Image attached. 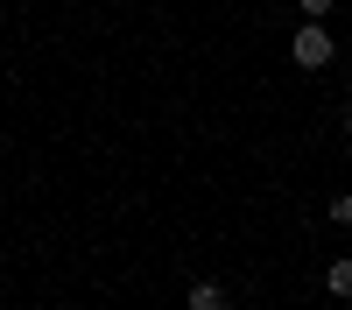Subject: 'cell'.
I'll return each mask as SVG.
<instances>
[{
    "mask_svg": "<svg viewBox=\"0 0 352 310\" xmlns=\"http://www.w3.org/2000/svg\"><path fill=\"white\" fill-rule=\"evenodd\" d=\"M331 219H338V225H352V190H338V197H331Z\"/></svg>",
    "mask_w": 352,
    "mask_h": 310,
    "instance_id": "277c9868",
    "label": "cell"
},
{
    "mask_svg": "<svg viewBox=\"0 0 352 310\" xmlns=\"http://www.w3.org/2000/svg\"><path fill=\"white\" fill-rule=\"evenodd\" d=\"M289 56H296L303 71H331V64H338V36H324V28L303 21L296 36H289Z\"/></svg>",
    "mask_w": 352,
    "mask_h": 310,
    "instance_id": "6da1fadb",
    "label": "cell"
},
{
    "mask_svg": "<svg viewBox=\"0 0 352 310\" xmlns=\"http://www.w3.org/2000/svg\"><path fill=\"white\" fill-rule=\"evenodd\" d=\"M184 303H190V310H226V289H219V282H190Z\"/></svg>",
    "mask_w": 352,
    "mask_h": 310,
    "instance_id": "7a4b0ae2",
    "label": "cell"
},
{
    "mask_svg": "<svg viewBox=\"0 0 352 310\" xmlns=\"http://www.w3.org/2000/svg\"><path fill=\"white\" fill-rule=\"evenodd\" d=\"M345 134H352V106H345Z\"/></svg>",
    "mask_w": 352,
    "mask_h": 310,
    "instance_id": "5b68a950",
    "label": "cell"
},
{
    "mask_svg": "<svg viewBox=\"0 0 352 310\" xmlns=\"http://www.w3.org/2000/svg\"><path fill=\"white\" fill-rule=\"evenodd\" d=\"M324 289H331V296H352V261H345V254L324 268Z\"/></svg>",
    "mask_w": 352,
    "mask_h": 310,
    "instance_id": "3957f363",
    "label": "cell"
}]
</instances>
